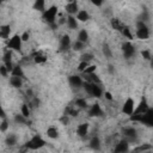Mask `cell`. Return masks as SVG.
I'll use <instances>...</instances> for the list:
<instances>
[{
  "label": "cell",
  "instance_id": "cell-1",
  "mask_svg": "<svg viewBox=\"0 0 153 153\" xmlns=\"http://www.w3.org/2000/svg\"><path fill=\"white\" fill-rule=\"evenodd\" d=\"M129 120L131 122H139L141 124H145L147 127L153 128V108H149L145 114H137V115H130Z\"/></svg>",
  "mask_w": 153,
  "mask_h": 153
},
{
  "label": "cell",
  "instance_id": "cell-2",
  "mask_svg": "<svg viewBox=\"0 0 153 153\" xmlns=\"http://www.w3.org/2000/svg\"><path fill=\"white\" fill-rule=\"evenodd\" d=\"M82 88L84 91L91 96V97H94L97 99L102 98V96L104 94V91L103 88L100 87V84H96V82H91V81H84V85H82Z\"/></svg>",
  "mask_w": 153,
  "mask_h": 153
},
{
  "label": "cell",
  "instance_id": "cell-3",
  "mask_svg": "<svg viewBox=\"0 0 153 153\" xmlns=\"http://www.w3.org/2000/svg\"><path fill=\"white\" fill-rule=\"evenodd\" d=\"M57 13H59V8L57 6L55 5H51L50 7L45 8V11L42 13V18L43 20L50 25V26H56V17H57Z\"/></svg>",
  "mask_w": 153,
  "mask_h": 153
},
{
  "label": "cell",
  "instance_id": "cell-4",
  "mask_svg": "<svg viewBox=\"0 0 153 153\" xmlns=\"http://www.w3.org/2000/svg\"><path fill=\"white\" fill-rule=\"evenodd\" d=\"M45 145H47L45 140H44L41 135L36 134V135H33L29 141H26V142L24 143V147H25V149L37 151V149H41L42 147H44Z\"/></svg>",
  "mask_w": 153,
  "mask_h": 153
},
{
  "label": "cell",
  "instance_id": "cell-5",
  "mask_svg": "<svg viewBox=\"0 0 153 153\" xmlns=\"http://www.w3.org/2000/svg\"><path fill=\"white\" fill-rule=\"evenodd\" d=\"M135 36H136V38H139V39H141V41H146V39L149 38V29H148L146 22L140 20V19L136 22Z\"/></svg>",
  "mask_w": 153,
  "mask_h": 153
},
{
  "label": "cell",
  "instance_id": "cell-6",
  "mask_svg": "<svg viewBox=\"0 0 153 153\" xmlns=\"http://www.w3.org/2000/svg\"><path fill=\"white\" fill-rule=\"evenodd\" d=\"M23 39H22V35L19 33H14L8 39H7V48L13 50V51H22V47H23Z\"/></svg>",
  "mask_w": 153,
  "mask_h": 153
},
{
  "label": "cell",
  "instance_id": "cell-7",
  "mask_svg": "<svg viewBox=\"0 0 153 153\" xmlns=\"http://www.w3.org/2000/svg\"><path fill=\"white\" fill-rule=\"evenodd\" d=\"M135 106H136V104H135V100L131 98V97H127V99L123 102V104H122V109H121V111H122V114L123 115H126V116H130V115H133V112H134V110H135Z\"/></svg>",
  "mask_w": 153,
  "mask_h": 153
},
{
  "label": "cell",
  "instance_id": "cell-8",
  "mask_svg": "<svg viewBox=\"0 0 153 153\" xmlns=\"http://www.w3.org/2000/svg\"><path fill=\"white\" fill-rule=\"evenodd\" d=\"M122 136H123L124 139H127L130 143H131V142H136V141H137V130H136L134 127H131V126L124 127V128L122 129Z\"/></svg>",
  "mask_w": 153,
  "mask_h": 153
},
{
  "label": "cell",
  "instance_id": "cell-9",
  "mask_svg": "<svg viewBox=\"0 0 153 153\" xmlns=\"http://www.w3.org/2000/svg\"><path fill=\"white\" fill-rule=\"evenodd\" d=\"M121 49H122V54H123L124 59H127V60H128V59H131L133 56H135L136 49H135L134 44H133L130 41L122 43V45H121Z\"/></svg>",
  "mask_w": 153,
  "mask_h": 153
},
{
  "label": "cell",
  "instance_id": "cell-10",
  "mask_svg": "<svg viewBox=\"0 0 153 153\" xmlns=\"http://www.w3.org/2000/svg\"><path fill=\"white\" fill-rule=\"evenodd\" d=\"M87 115H88V117H102L104 115V111L99 103H93L88 106Z\"/></svg>",
  "mask_w": 153,
  "mask_h": 153
},
{
  "label": "cell",
  "instance_id": "cell-11",
  "mask_svg": "<svg viewBox=\"0 0 153 153\" xmlns=\"http://www.w3.org/2000/svg\"><path fill=\"white\" fill-rule=\"evenodd\" d=\"M88 130H90V124L87 122H82L80 124L76 126V129H75V133L81 139H86L88 136Z\"/></svg>",
  "mask_w": 153,
  "mask_h": 153
},
{
  "label": "cell",
  "instance_id": "cell-12",
  "mask_svg": "<svg viewBox=\"0 0 153 153\" xmlns=\"http://www.w3.org/2000/svg\"><path fill=\"white\" fill-rule=\"evenodd\" d=\"M129 145H130V142H129L127 139L122 137V139L115 145L114 152H116V153H124V152H128V151H129Z\"/></svg>",
  "mask_w": 153,
  "mask_h": 153
},
{
  "label": "cell",
  "instance_id": "cell-13",
  "mask_svg": "<svg viewBox=\"0 0 153 153\" xmlns=\"http://www.w3.org/2000/svg\"><path fill=\"white\" fill-rule=\"evenodd\" d=\"M79 5H78V1L76 0H69L66 6H65V11L67 14L69 16H75L78 12H79Z\"/></svg>",
  "mask_w": 153,
  "mask_h": 153
},
{
  "label": "cell",
  "instance_id": "cell-14",
  "mask_svg": "<svg viewBox=\"0 0 153 153\" xmlns=\"http://www.w3.org/2000/svg\"><path fill=\"white\" fill-rule=\"evenodd\" d=\"M68 82L73 88H80L84 85V79L79 74H72L68 76Z\"/></svg>",
  "mask_w": 153,
  "mask_h": 153
},
{
  "label": "cell",
  "instance_id": "cell-15",
  "mask_svg": "<svg viewBox=\"0 0 153 153\" xmlns=\"http://www.w3.org/2000/svg\"><path fill=\"white\" fill-rule=\"evenodd\" d=\"M69 48H72V41H71L69 35L65 33L60 38V50L61 51H67Z\"/></svg>",
  "mask_w": 153,
  "mask_h": 153
},
{
  "label": "cell",
  "instance_id": "cell-16",
  "mask_svg": "<svg viewBox=\"0 0 153 153\" xmlns=\"http://www.w3.org/2000/svg\"><path fill=\"white\" fill-rule=\"evenodd\" d=\"M149 109V105H148V103H147V99L145 98V97H142L141 98V100H140V103L135 106V110H134V112H133V115H137V114H145L147 110Z\"/></svg>",
  "mask_w": 153,
  "mask_h": 153
},
{
  "label": "cell",
  "instance_id": "cell-17",
  "mask_svg": "<svg viewBox=\"0 0 153 153\" xmlns=\"http://www.w3.org/2000/svg\"><path fill=\"white\" fill-rule=\"evenodd\" d=\"M66 24H67V27L71 29V30H76L78 26H79V20L76 19L75 16H69L67 14L66 17Z\"/></svg>",
  "mask_w": 153,
  "mask_h": 153
},
{
  "label": "cell",
  "instance_id": "cell-18",
  "mask_svg": "<svg viewBox=\"0 0 153 153\" xmlns=\"http://www.w3.org/2000/svg\"><path fill=\"white\" fill-rule=\"evenodd\" d=\"M8 84H10V86L13 87V88H20V87L23 86V78L11 75V76L8 78Z\"/></svg>",
  "mask_w": 153,
  "mask_h": 153
},
{
  "label": "cell",
  "instance_id": "cell-19",
  "mask_svg": "<svg viewBox=\"0 0 153 153\" xmlns=\"http://www.w3.org/2000/svg\"><path fill=\"white\" fill-rule=\"evenodd\" d=\"M110 26H111V29H114L115 31L121 32L122 29L124 27V24H123V23L121 22V19H118V18H111V19H110Z\"/></svg>",
  "mask_w": 153,
  "mask_h": 153
},
{
  "label": "cell",
  "instance_id": "cell-20",
  "mask_svg": "<svg viewBox=\"0 0 153 153\" xmlns=\"http://www.w3.org/2000/svg\"><path fill=\"white\" fill-rule=\"evenodd\" d=\"M11 35V26L8 24H2L0 26V36L4 41H7Z\"/></svg>",
  "mask_w": 153,
  "mask_h": 153
},
{
  "label": "cell",
  "instance_id": "cell-21",
  "mask_svg": "<svg viewBox=\"0 0 153 153\" xmlns=\"http://www.w3.org/2000/svg\"><path fill=\"white\" fill-rule=\"evenodd\" d=\"M45 135L49 137V139H51V140H55V139H57L59 137V129L55 127V126H50V127H48L47 128V130H45Z\"/></svg>",
  "mask_w": 153,
  "mask_h": 153
},
{
  "label": "cell",
  "instance_id": "cell-22",
  "mask_svg": "<svg viewBox=\"0 0 153 153\" xmlns=\"http://www.w3.org/2000/svg\"><path fill=\"white\" fill-rule=\"evenodd\" d=\"M88 145H90V147L93 149V151H99L100 149V139H99V136H97V135H93L91 139H90V141H88Z\"/></svg>",
  "mask_w": 153,
  "mask_h": 153
},
{
  "label": "cell",
  "instance_id": "cell-23",
  "mask_svg": "<svg viewBox=\"0 0 153 153\" xmlns=\"http://www.w3.org/2000/svg\"><path fill=\"white\" fill-rule=\"evenodd\" d=\"M47 60H48L47 55L43 54L42 51H37V53L33 55V62H35L36 65H43V63L47 62Z\"/></svg>",
  "mask_w": 153,
  "mask_h": 153
},
{
  "label": "cell",
  "instance_id": "cell-24",
  "mask_svg": "<svg viewBox=\"0 0 153 153\" xmlns=\"http://www.w3.org/2000/svg\"><path fill=\"white\" fill-rule=\"evenodd\" d=\"M75 17L80 23H85L90 19V13L86 10H79V12L75 14Z\"/></svg>",
  "mask_w": 153,
  "mask_h": 153
},
{
  "label": "cell",
  "instance_id": "cell-25",
  "mask_svg": "<svg viewBox=\"0 0 153 153\" xmlns=\"http://www.w3.org/2000/svg\"><path fill=\"white\" fill-rule=\"evenodd\" d=\"M74 104H75V106L78 108V109H80V110H87L88 109V103H87V100L85 99V98H76L75 99V102H74Z\"/></svg>",
  "mask_w": 153,
  "mask_h": 153
},
{
  "label": "cell",
  "instance_id": "cell-26",
  "mask_svg": "<svg viewBox=\"0 0 153 153\" xmlns=\"http://www.w3.org/2000/svg\"><path fill=\"white\" fill-rule=\"evenodd\" d=\"M32 8L35 11H38V12H44L45 11V0H35L33 5H32Z\"/></svg>",
  "mask_w": 153,
  "mask_h": 153
},
{
  "label": "cell",
  "instance_id": "cell-27",
  "mask_svg": "<svg viewBox=\"0 0 153 153\" xmlns=\"http://www.w3.org/2000/svg\"><path fill=\"white\" fill-rule=\"evenodd\" d=\"M5 142H6V145L10 146V147L16 146V145L18 143V137H17V135H14V134H8V135L6 136V139H5Z\"/></svg>",
  "mask_w": 153,
  "mask_h": 153
},
{
  "label": "cell",
  "instance_id": "cell-28",
  "mask_svg": "<svg viewBox=\"0 0 153 153\" xmlns=\"http://www.w3.org/2000/svg\"><path fill=\"white\" fill-rule=\"evenodd\" d=\"M76 39H79V41H81V42H84V43H87V41H88V32H87V30H86V29L79 30V31H78Z\"/></svg>",
  "mask_w": 153,
  "mask_h": 153
},
{
  "label": "cell",
  "instance_id": "cell-29",
  "mask_svg": "<svg viewBox=\"0 0 153 153\" xmlns=\"http://www.w3.org/2000/svg\"><path fill=\"white\" fill-rule=\"evenodd\" d=\"M13 121H14L17 124H25V123L29 122V118H26L22 112H19V114H17V115L13 116Z\"/></svg>",
  "mask_w": 153,
  "mask_h": 153
},
{
  "label": "cell",
  "instance_id": "cell-30",
  "mask_svg": "<svg viewBox=\"0 0 153 153\" xmlns=\"http://www.w3.org/2000/svg\"><path fill=\"white\" fill-rule=\"evenodd\" d=\"M124 38H128L129 41H131V39H134V35H133V32H131V30L127 26V25H124V27L122 29V31L120 32Z\"/></svg>",
  "mask_w": 153,
  "mask_h": 153
},
{
  "label": "cell",
  "instance_id": "cell-31",
  "mask_svg": "<svg viewBox=\"0 0 153 153\" xmlns=\"http://www.w3.org/2000/svg\"><path fill=\"white\" fill-rule=\"evenodd\" d=\"M85 47H86V43H84L79 39H76L74 43H72V49L74 51H82L85 49Z\"/></svg>",
  "mask_w": 153,
  "mask_h": 153
},
{
  "label": "cell",
  "instance_id": "cell-32",
  "mask_svg": "<svg viewBox=\"0 0 153 153\" xmlns=\"http://www.w3.org/2000/svg\"><path fill=\"white\" fill-rule=\"evenodd\" d=\"M133 151H135V152H148V151H153V146H151L149 143H141L137 147H135Z\"/></svg>",
  "mask_w": 153,
  "mask_h": 153
},
{
  "label": "cell",
  "instance_id": "cell-33",
  "mask_svg": "<svg viewBox=\"0 0 153 153\" xmlns=\"http://www.w3.org/2000/svg\"><path fill=\"white\" fill-rule=\"evenodd\" d=\"M11 75L24 78V71H23L22 66H19V65H14V67H13V69H12V72H11Z\"/></svg>",
  "mask_w": 153,
  "mask_h": 153
},
{
  "label": "cell",
  "instance_id": "cell-34",
  "mask_svg": "<svg viewBox=\"0 0 153 153\" xmlns=\"http://www.w3.org/2000/svg\"><path fill=\"white\" fill-rule=\"evenodd\" d=\"M20 112H22L26 118H29V117H30L31 108L29 106V104H27V103H23V104H22V106H20Z\"/></svg>",
  "mask_w": 153,
  "mask_h": 153
},
{
  "label": "cell",
  "instance_id": "cell-35",
  "mask_svg": "<svg viewBox=\"0 0 153 153\" xmlns=\"http://www.w3.org/2000/svg\"><path fill=\"white\" fill-rule=\"evenodd\" d=\"M8 128H10V122H8L7 117L1 118V121H0V131L1 133H6Z\"/></svg>",
  "mask_w": 153,
  "mask_h": 153
},
{
  "label": "cell",
  "instance_id": "cell-36",
  "mask_svg": "<svg viewBox=\"0 0 153 153\" xmlns=\"http://www.w3.org/2000/svg\"><path fill=\"white\" fill-rule=\"evenodd\" d=\"M12 51H13V50H11V49L7 48V50L4 53V55H2V62H4V63L12 62Z\"/></svg>",
  "mask_w": 153,
  "mask_h": 153
},
{
  "label": "cell",
  "instance_id": "cell-37",
  "mask_svg": "<svg viewBox=\"0 0 153 153\" xmlns=\"http://www.w3.org/2000/svg\"><path fill=\"white\" fill-rule=\"evenodd\" d=\"M102 51H103V55H104L106 59H110V57L112 56V51H111V48H110V47H109L106 43H104V44H103Z\"/></svg>",
  "mask_w": 153,
  "mask_h": 153
},
{
  "label": "cell",
  "instance_id": "cell-38",
  "mask_svg": "<svg viewBox=\"0 0 153 153\" xmlns=\"http://www.w3.org/2000/svg\"><path fill=\"white\" fill-rule=\"evenodd\" d=\"M97 68H98V66L97 65H88L87 67H86V69L82 72V74L84 75H87V74H92V73H96L97 72Z\"/></svg>",
  "mask_w": 153,
  "mask_h": 153
},
{
  "label": "cell",
  "instance_id": "cell-39",
  "mask_svg": "<svg viewBox=\"0 0 153 153\" xmlns=\"http://www.w3.org/2000/svg\"><path fill=\"white\" fill-rule=\"evenodd\" d=\"M140 54H141V56H142L145 60H147V61H149L151 57H152V53H151L149 49H142V50L140 51Z\"/></svg>",
  "mask_w": 153,
  "mask_h": 153
},
{
  "label": "cell",
  "instance_id": "cell-40",
  "mask_svg": "<svg viewBox=\"0 0 153 153\" xmlns=\"http://www.w3.org/2000/svg\"><path fill=\"white\" fill-rule=\"evenodd\" d=\"M93 59H94V56H93V54H91V53H84V54L80 56V60H81V61H87V62H91Z\"/></svg>",
  "mask_w": 153,
  "mask_h": 153
},
{
  "label": "cell",
  "instance_id": "cell-41",
  "mask_svg": "<svg viewBox=\"0 0 153 153\" xmlns=\"http://www.w3.org/2000/svg\"><path fill=\"white\" fill-rule=\"evenodd\" d=\"M88 65H90V62H87V61H81V60H80V62H79V65H78V67H76L78 72L82 73V72L86 69V67H87Z\"/></svg>",
  "mask_w": 153,
  "mask_h": 153
},
{
  "label": "cell",
  "instance_id": "cell-42",
  "mask_svg": "<svg viewBox=\"0 0 153 153\" xmlns=\"http://www.w3.org/2000/svg\"><path fill=\"white\" fill-rule=\"evenodd\" d=\"M0 74H1V76H2V78H5V79H6V78H8V75L11 74L4 63H1V66H0Z\"/></svg>",
  "mask_w": 153,
  "mask_h": 153
},
{
  "label": "cell",
  "instance_id": "cell-43",
  "mask_svg": "<svg viewBox=\"0 0 153 153\" xmlns=\"http://www.w3.org/2000/svg\"><path fill=\"white\" fill-rule=\"evenodd\" d=\"M22 35V39H23V42L25 43V42H27L29 39H30V31L29 30H26V31H24L23 33H20Z\"/></svg>",
  "mask_w": 153,
  "mask_h": 153
},
{
  "label": "cell",
  "instance_id": "cell-44",
  "mask_svg": "<svg viewBox=\"0 0 153 153\" xmlns=\"http://www.w3.org/2000/svg\"><path fill=\"white\" fill-rule=\"evenodd\" d=\"M90 1H91V4H92L93 6H96V7H102L103 4L105 2V0H90Z\"/></svg>",
  "mask_w": 153,
  "mask_h": 153
},
{
  "label": "cell",
  "instance_id": "cell-45",
  "mask_svg": "<svg viewBox=\"0 0 153 153\" xmlns=\"http://www.w3.org/2000/svg\"><path fill=\"white\" fill-rule=\"evenodd\" d=\"M60 122L62 123V124H68V122H69V118H68V115H63L61 118H60Z\"/></svg>",
  "mask_w": 153,
  "mask_h": 153
},
{
  "label": "cell",
  "instance_id": "cell-46",
  "mask_svg": "<svg viewBox=\"0 0 153 153\" xmlns=\"http://www.w3.org/2000/svg\"><path fill=\"white\" fill-rule=\"evenodd\" d=\"M103 96L105 97V99H108V100H110V102H111V100L114 99V97H112V94H111V92H109V91H105Z\"/></svg>",
  "mask_w": 153,
  "mask_h": 153
},
{
  "label": "cell",
  "instance_id": "cell-47",
  "mask_svg": "<svg viewBox=\"0 0 153 153\" xmlns=\"http://www.w3.org/2000/svg\"><path fill=\"white\" fill-rule=\"evenodd\" d=\"M109 72H110L111 74H114V73H115V69H114V66H111V65L109 66Z\"/></svg>",
  "mask_w": 153,
  "mask_h": 153
},
{
  "label": "cell",
  "instance_id": "cell-48",
  "mask_svg": "<svg viewBox=\"0 0 153 153\" xmlns=\"http://www.w3.org/2000/svg\"><path fill=\"white\" fill-rule=\"evenodd\" d=\"M149 66H151V68L153 69V55H152V57H151V60H149Z\"/></svg>",
  "mask_w": 153,
  "mask_h": 153
}]
</instances>
